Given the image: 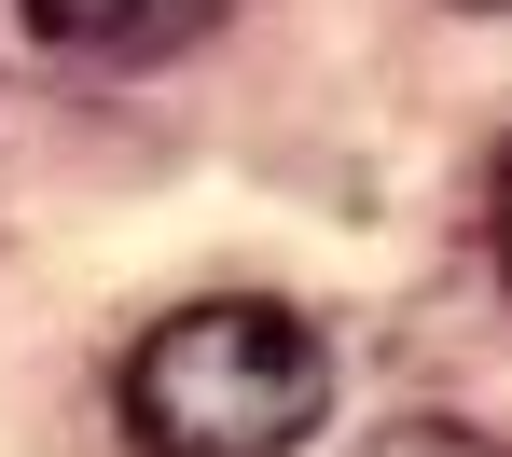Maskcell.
<instances>
[{"instance_id": "7a4b0ae2", "label": "cell", "mask_w": 512, "mask_h": 457, "mask_svg": "<svg viewBox=\"0 0 512 457\" xmlns=\"http://www.w3.org/2000/svg\"><path fill=\"white\" fill-rule=\"evenodd\" d=\"M42 56H84V70H153L180 42L222 28V0H0Z\"/></svg>"}, {"instance_id": "3957f363", "label": "cell", "mask_w": 512, "mask_h": 457, "mask_svg": "<svg viewBox=\"0 0 512 457\" xmlns=\"http://www.w3.org/2000/svg\"><path fill=\"white\" fill-rule=\"evenodd\" d=\"M360 457H499L485 430H457V416H402V430H374Z\"/></svg>"}, {"instance_id": "6da1fadb", "label": "cell", "mask_w": 512, "mask_h": 457, "mask_svg": "<svg viewBox=\"0 0 512 457\" xmlns=\"http://www.w3.org/2000/svg\"><path fill=\"white\" fill-rule=\"evenodd\" d=\"M333 416V333L222 291V305H180L125 347V430L139 457H291Z\"/></svg>"}, {"instance_id": "277c9868", "label": "cell", "mask_w": 512, "mask_h": 457, "mask_svg": "<svg viewBox=\"0 0 512 457\" xmlns=\"http://www.w3.org/2000/svg\"><path fill=\"white\" fill-rule=\"evenodd\" d=\"M499 277H512V167H499Z\"/></svg>"}, {"instance_id": "5b68a950", "label": "cell", "mask_w": 512, "mask_h": 457, "mask_svg": "<svg viewBox=\"0 0 512 457\" xmlns=\"http://www.w3.org/2000/svg\"><path fill=\"white\" fill-rule=\"evenodd\" d=\"M485 14H499V0H485Z\"/></svg>"}]
</instances>
